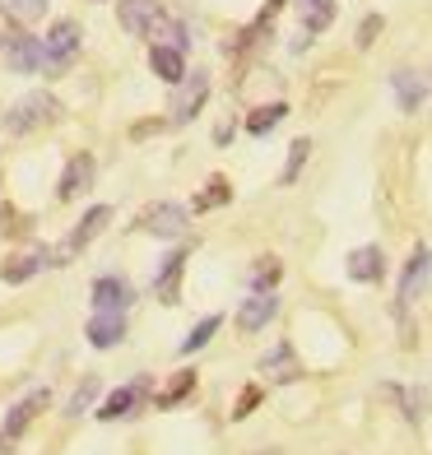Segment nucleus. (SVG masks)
I'll list each match as a JSON object with an SVG mask.
<instances>
[{
  "mask_svg": "<svg viewBox=\"0 0 432 455\" xmlns=\"http://www.w3.org/2000/svg\"><path fill=\"white\" fill-rule=\"evenodd\" d=\"M60 116V102L52 98V93H28V98H19L14 108L5 112V131L10 135H33V131H43V126H52V121Z\"/></svg>",
  "mask_w": 432,
  "mask_h": 455,
  "instance_id": "f257e3e1",
  "label": "nucleus"
},
{
  "mask_svg": "<svg viewBox=\"0 0 432 455\" xmlns=\"http://www.w3.org/2000/svg\"><path fill=\"white\" fill-rule=\"evenodd\" d=\"M140 223H144V233H154V237H181L187 233V210L172 200H154L140 210Z\"/></svg>",
  "mask_w": 432,
  "mask_h": 455,
  "instance_id": "f03ea898",
  "label": "nucleus"
},
{
  "mask_svg": "<svg viewBox=\"0 0 432 455\" xmlns=\"http://www.w3.org/2000/svg\"><path fill=\"white\" fill-rule=\"evenodd\" d=\"M108 223H112V210H108V204H98V210H89L84 219H79L75 233H70L66 242H60V251H56L60 260H56V265H66L70 256H79V251H84V246H89V242H93V237L102 233V228H108Z\"/></svg>",
  "mask_w": 432,
  "mask_h": 455,
  "instance_id": "7ed1b4c3",
  "label": "nucleus"
},
{
  "mask_svg": "<svg viewBox=\"0 0 432 455\" xmlns=\"http://www.w3.org/2000/svg\"><path fill=\"white\" fill-rule=\"evenodd\" d=\"M144 395H149V381H144V377H135V381H126V386H116L112 395L98 404V419H102V423L126 419L131 409H140V404H144Z\"/></svg>",
  "mask_w": 432,
  "mask_h": 455,
  "instance_id": "20e7f679",
  "label": "nucleus"
},
{
  "mask_svg": "<svg viewBox=\"0 0 432 455\" xmlns=\"http://www.w3.org/2000/svg\"><path fill=\"white\" fill-rule=\"evenodd\" d=\"M279 312V298H275V288H256L252 298L242 302V312H237V330L242 335H256L260 325H270Z\"/></svg>",
  "mask_w": 432,
  "mask_h": 455,
  "instance_id": "39448f33",
  "label": "nucleus"
},
{
  "mask_svg": "<svg viewBox=\"0 0 432 455\" xmlns=\"http://www.w3.org/2000/svg\"><path fill=\"white\" fill-rule=\"evenodd\" d=\"M204 98H210V75L187 70V79H181V93H177V102H172V121H196V112L204 108Z\"/></svg>",
  "mask_w": 432,
  "mask_h": 455,
  "instance_id": "423d86ee",
  "label": "nucleus"
},
{
  "mask_svg": "<svg viewBox=\"0 0 432 455\" xmlns=\"http://www.w3.org/2000/svg\"><path fill=\"white\" fill-rule=\"evenodd\" d=\"M428 275H432V251H428V246H414V256L404 260V275H400V307H409L423 293Z\"/></svg>",
  "mask_w": 432,
  "mask_h": 455,
  "instance_id": "0eeeda50",
  "label": "nucleus"
},
{
  "mask_svg": "<svg viewBox=\"0 0 432 455\" xmlns=\"http://www.w3.org/2000/svg\"><path fill=\"white\" fill-rule=\"evenodd\" d=\"M43 52H47V66L60 70L66 60L79 52V24H70V19H60V24L43 37Z\"/></svg>",
  "mask_w": 432,
  "mask_h": 455,
  "instance_id": "6e6552de",
  "label": "nucleus"
},
{
  "mask_svg": "<svg viewBox=\"0 0 432 455\" xmlns=\"http://www.w3.org/2000/svg\"><path fill=\"white\" fill-rule=\"evenodd\" d=\"M5 60H10V70H14V75H37V70L47 66V52H43V43H37V37L19 33L14 43L5 47Z\"/></svg>",
  "mask_w": 432,
  "mask_h": 455,
  "instance_id": "1a4fd4ad",
  "label": "nucleus"
},
{
  "mask_svg": "<svg viewBox=\"0 0 432 455\" xmlns=\"http://www.w3.org/2000/svg\"><path fill=\"white\" fill-rule=\"evenodd\" d=\"M93 158L89 154H79V158H70V168L66 172H60V186H56V196L60 200H75V196H84L89 191V186H93Z\"/></svg>",
  "mask_w": 432,
  "mask_h": 455,
  "instance_id": "9d476101",
  "label": "nucleus"
},
{
  "mask_svg": "<svg viewBox=\"0 0 432 455\" xmlns=\"http://www.w3.org/2000/svg\"><path fill=\"white\" fill-rule=\"evenodd\" d=\"M43 265H52V251H43V246H33V251H19V256H10L5 265H0V279L5 283H24V279H33Z\"/></svg>",
  "mask_w": 432,
  "mask_h": 455,
  "instance_id": "9b49d317",
  "label": "nucleus"
},
{
  "mask_svg": "<svg viewBox=\"0 0 432 455\" xmlns=\"http://www.w3.org/2000/svg\"><path fill=\"white\" fill-rule=\"evenodd\" d=\"M93 307H98V312H126V307H131V283L116 279V275H102L93 283Z\"/></svg>",
  "mask_w": 432,
  "mask_h": 455,
  "instance_id": "f8f14e48",
  "label": "nucleus"
},
{
  "mask_svg": "<svg viewBox=\"0 0 432 455\" xmlns=\"http://www.w3.org/2000/svg\"><path fill=\"white\" fill-rule=\"evenodd\" d=\"M348 279H358V283H377L386 275V256H381V246H358L354 256H348Z\"/></svg>",
  "mask_w": 432,
  "mask_h": 455,
  "instance_id": "ddd939ff",
  "label": "nucleus"
},
{
  "mask_svg": "<svg viewBox=\"0 0 432 455\" xmlns=\"http://www.w3.org/2000/svg\"><path fill=\"white\" fill-rule=\"evenodd\" d=\"M154 14H158V5H154V0H116V19H121V28H126V33H135V37H144V33H149Z\"/></svg>",
  "mask_w": 432,
  "mask_h": 455,
  "instance_id": "4468645a",
  "label": "nucleus"
},
{
  "mask_svg": "<svg viewBox=\"0 0 432 455\" xmlns=\"http://www.w3.org/2000/svg\"><path fill=\"white\" fill-rule=\"evenodd\" d=\"M121 339H126V316H121V312H98L89 321V344L93 348H112Z\"/></svg>",
  "mask_w": 432,
  "mask_h": 455,
  "instance_id": "2eb2a0df",
  "label": "nucleus"
},
{
  "mask_svg": "<svg viewBox=\"0 0 432 455\" xmlns=\"http://www.w3.org/2000/svg\"><path fill=\"white\" fill-rule=\"evenodd\" d=\"M187 52H177V47H149V66H154V75L163 79V84H181L187 79V60H181Z\"/></svg>",
  "mask_w": 432,
  "mask_h": 455,
  "instance_id": "dca6fc26",
  "label": "nucleus"
},
{
  "mask_svg": "<svg viewBox=\"0 0 432 455\" xmlns=\"http://www.w3.org/2000/svg\"><path fill=\"white\" fill-rule=\"evenodd\" d=\"M47 404V390H33V395H24V400H19L10 413H5V437L14 442V437H24V427L37 419V409H43Z\"/></svg>",
  "mask_w": 432,
  "mask_h": 455,
  "instance_id": "f3484780",
  "label": "nucleus"
},
{
  "mask_svg": "<svg viewBox=\"0 0 432 455\" xmlns=\"http://www.w3.org/2000/svg\"><path fill=\"white\" fill-rule=\"evenodd\" d=\"M144 37H158V47H177V52H187L191 47V37H187V24H177L172 14H154V24H149V33Z\"/></svg>",
  "mask_w": 432,
  "mask_h": 455,
  "instance_id": "a211bd4d",
  "label": "nucleus"
},
{
  "mask_svg": "<svg viewBox=\"0 0 432 455\" xmlns=\"http://www.w3.org/2000/svg\"><path fill=\"white\" fill-rule=\"evenodd\" d=\"M298 5V19L307 33H325L335 24V0H293Z\"/></svg>",
  "mask_w": 432,
  "mask_h": 455,
  "instance_id": "6ab92c4d",
  "label": "nucleus"
},
{
  "mask_svg": "<svg viewBox=\"0 0 432 455\" xmlns=\"http://www.w3.org/2000/svg\"><path fill=\"white\" fill-rule=\"evenodd\" d=\"M390 89H396L400 112H419L423 108V79L414 70H396V75H390Z\"/></svg>",
  "mask_w": 432,
  "mask_h": 455,
  "instance_id": "aec40b11",
  "label": "nucleus"
},
{
  "mask_svg": "<svg viewBox=\"0 0 432 455\" xmlns=\"http://www.w3.org/2000/svg\"><path fill=\"white\" fill-rule=\"evenodd\" d=\"M260 371H265V377H270V381H293V377H298V358H293V344H275L270 354H265Z\"/></svg>",
  "mask_w": 432,
  "mask_h": 455,
  "instance_id": "412c9836",
  "label": "nucleus"
},
{
  "mask_svg": "<svg viewBox=\"0 0 432 455\" xmlns=\"http://www.w3.org/2000/svg\"><path fill=\"white\" fill-rule=\"evenodd\" d=\"M181 270H187V256H181V251H172L168 260H163V270H158V279H154V288H158V298H163V302H177Z\"/></svg>",
  "mask_w": 432,
  "mask_h": 455,
  "instance_id": "4be33fe9",
  "label": "nucleus"
},
{
  "mask_svg": "<svg viewBox=\"0 0 432 455\" xmlns=\"http://www.w3.org/2000/svg\"><path fill=\"white\" fill-rule=\"evenodd\" d=\"M284 116H288V108H284V102H270V108H256L252 116H246V131H252V135H270V131L279 126Z\"/></svg>",
  "mask_w": 432,
  "mask_h": 455,
  "instance_id": "5701e85b",
  "label": "nucleus"
},
{
  "mask_svg": "<svg viewBox=\"0 0 432 455\" xmlns=\"http://www.w3.org/2000/svg\"><path fill=\"white\" fill-rule=\"evenodd\" d=\"M191 386H196V371H177V377L168 381V390L158 395V409H177L181 400L191 395Z\"/></svg>",
  "mask_w": 432,
  "mask_h": 455,
  "instance_id": "b1692460",
  "label": "nucleus"
},
{
  "mask_svg": "<svg viewBox=\"0 0 432 455\" xmlns=\"http://www.w3.org/2000/svg\"><path fill=\"white\" fill-rule=\"evenodd\" d=\"M228 200H233V186L223 177H210V181H204V191L196 196V210H214V204H228Z\"/></svg>",
  "mask_w": 432,
  "mask_h": 455,
  "instance_id": "393cba45",
  "label": "nucleus"
},
{
  "mask_svg": "<svg viewBox=\"0 0 432 455\" xmlns=\"http://www.w3.org/2000/svg\"><path fill=\"white\" fill-rule=\"evenodd\" d=\"M307 154H312V140H293V149H288V163H284V172H279V186H293V181H298Z\"/></svg>",
  "mask_w": 432,
  "mask_h": 455,
  "instance_id": "a878e982",
  "label": "nucleus"
},
{
  "mask_svg": "<svg viewBox=\"0 0 432 455\" xmlns=\"http://www.w3.org/2000/svg\"><path fill=\"white\" fill-rule=\"evenodd\" d=\"M219 325H223V316H204V321L191 330V335L181 339V354H196V348H204V344H210V339L219 335Z\"/></svg>",
  "mask_w": 432,
  "mask_h": 455,
  "instance_id": "bb28decb",
  "label": "nucleus"
},
{
  "mask_svg": "<svg viewBox=\"0 0 432 455\" xmlns=\"http://www.w3.org/2000/svg\"><path fill=\"white\" fill-rule=\"evenodd\" d=\"M93 400H98V377H84V381H79V390H75V395H70V419H79V413H89L93 409Z\"/></svg>",
  "mask_w": 432,
  "mask_h": 455,
  "instance_id": "cd10ccee",
  "label": "nucleus"
},
{
  "mask_svg": "<svg viewBox=\"0 0 432 455\" xmlns=\"http://www.w3.org/2000/svg\"><path fill=\"white\" fill-rule=\"evenodd\" d=\"M279 275H284V265H279L275 256H260V260H256V270H252V288H275Z\"/></svg>",
  "mask_w": 432,
  "mask_h": 455,
  "instance_id": "c85d7f7f",
  "label": "nucleus"
},
{
  "mask_svg": "<svg viewBox=\"0 0 432 455\" xmlns=\"http://www.w3.org/2000/svg\"><path fill=\"white\" fill-rule=\"evenodd\" d=\"M10 14H19V19H43L47 14V0H10Z\"/></svg>",
  "mask_w": 432,
  "mask_h": 455,
  "instance_id": "c756f323",
  "label": "nucleus"
},
{
  "mask_svg": "<svg viewBox=\"0 0 432 455\" xmlns=\"http://www.w3.org/2000/svg\"><path fill=\"white\" fill-rule=\"evenodd\" d=\"M377 33H381V14H367L363 24H358V47L367 52V47L377 43Z\"/></svg>",
  "mask_w": 432,
  "mask_h": 455,
  "instance_id": "7c9ffc66",
  "label": "nucleus"
},
{
  "mask_svg": "<svg viewBox=\"0 0 432 455\" xmlns=\"http://www.w3.org/2000/svg\"><path fill=\"white\" fill-rule=\"evenodd\" d=\"M256 400H260V390H256V386H252V390H242V400H237V409H233V413H237V419H246Z\"/></svg>",
  "mask_w": 432,
  "mask_h": 455,
  "instance_id": "2f4dec72",
  "label": "nucleus"
},
{
  "mask_svg": "<svg viewBox=\"0 0 432 455\" xmlns=\"http://www.w3.org/2000/svg\"><path fill=\"white\" fill-rule=\"evenodd\" d=\"M14 37H19V33H14V24H10V14L0 10V52H5V47L14 43Z\"/></svg>",
  "mask_w": 432,
  "mask_h": 455,
  "instance_id": "473e14b6",
  "label": "nucleus"
},
{
  "mask_svg": "<svg viewBox=\"0 0 432 455\" xmlns=\"http://www.w3.org/2000/svg\"><path fill=\"white\" fill-rule=\"evenodd\" d=\"M0 455H10V437H5V432H0Z\"/></svg>",
  "mask_w": 432,
  "mask_h": 455,
  "instance_id": "72a5a7b5",
  "label": "nucleus"
},
{
  "mask_svg": "<svg viewBox=\"0 0 432 455\" xmlns=\"http://www.w3.org/2000/svg\"><path fill=\"white\" fill-rule=\"evenodd\" d=\"M89 5H102V0H89Z\"/></svg>",
  "mask_w": 432,
  "mask_h": 455,
  "instance_id": "f704fd0d",
  "label": "nucleus"
}]
</instances>
